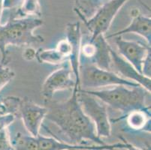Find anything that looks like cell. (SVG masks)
Wrapping results in <instances>:
<instances>
[{
  "label": "cell",
  "instance_id": "52a82bcc",
  "mask_svg": "<svg viewBox=\"0 0 151 150\" xmlns=\"http://www.w3.org/2000/svg\"><path fill=\"white\" fill-rule=\"evenodd\" d=\"M62 65L61 68L49 74L44 81L42 86V95L45 101L53 99L54 94L58 91L73 90L77 87L75 80L72 78L74 74L68 61Z\"/></svg>",
  "mask_w": 151,
  "mask_h": 150
},
{
  "label": "cell",
  "instance_id": "7402d4cb",
  "mask_svg": "<svg viewBox=\"0 0 151 150\" xmlns=\"http://www.w3.org/2000/svg\"><path fill=\"white\" fill-rule=\"evenodd\" d=\"M15 119H16V116L13 114H8L0 116V131L8 128L14 122Z\"/></svg>",
  "mask_w": 151,
  "mask_h": 150
},
{
  "label": "cell",
  "instance_id": "603a6c76",
  "mask_svg": "<svg viewBox=\"0 0 151 150\" xmlns=\"http://www.w3.org/2000/svg\"><path fill=\"white\" fill-rule=\"evenodd\" d=\"M150 68H151V52H150L147 56L145 58V61L143 62L142 68H141V74L147 78H150Z\"/></svg>",
  "mask_w": 151,
  "mask_h": 150
},
{
  "label": "cell",
  "instance_id": "2e32d148",
  "mask_svg": "<svg viewBox=\"0 0 151 150\" xmlns=\"http://www.w3.org/2000/svg\"><path fill=\"white\" fill-rule=\"evenodd\" d=\"M16 9V11L11 15L14 18H39L42 15V7L39 0H23Z\"/></svg>",
  "mask_w": 151,
  "mask_h": 150
},
{
  "label": "cell",
  "instance_id": "9a60e30c",
  "mask_svg": "<svg viewBox=\"0 0 151 150\" xmlns=\"http://www.w3.org/2000/svg\"><path fill=\"white\" fill-rule=\"evenodd\" d=\"M35 59L39 63L62 65L68 61V58L63 55L57 47L54 49H43L39 48L36 50Z\"/></svg>",
  "mask_w": 151,
  "mask_h": 150
},
{
  "label": "cell",
  "instance_id": "5bb4252c",
  "mask_svg": "<svg viewBox=\"0 0 151 150\" xmlns=\"http://www.w3.org/2000/svg\"><path fill=\"white\" fill-rule=\"evenodd\" d=\"M129 127L134 131H150V111L137 110L125 116Z\"/></svg>",
  "mask_w": 151,
  "mask_h": 150
},
{
  "label": "cell",
  "instance_id": "ffe728a7",
  "mask_svg": "<svg viewBox=\"0 0 151 150\" xmlns=\"http://www.w3.org/2000/svg\"><path fill=\"white\" fill-rule=\"evenodd\" d=\"M15 72L7 63H0V91L14 78Z\"/></svg>",
  "mask_w": 151,
  "mask_h": 150
},
{
  "label": "cell",
  "instance_id": "30bf717a",
  "mask_svg": "<svg viewBox=\"0 0 151 150\" xmlns=\"http://www.w3.org/2000/svg\"><path fill=\"white\" fill-rule=\"evenodd\" d=\"M66 40L71 47L68 62L74 74L76 86L80 88V55L82 43V33L80 22L68 23L65 27Z\"/></svg>",
  "mask_w": 151,
  "mask_h": 150
},
{
  "label": "cell",
  "instance_id": "3957f363",
  "mask_svg": "<svg viewBox=\"0 0 151 150\" xmlns=\"http://www.w3.org/2000/svg\"><path fill=\"white\" fill-rule=\"evenodd\" d=\"M83 92L96 97L106 105L115 111L123 113V119L128 113L137 110L150 111L147 105V98L150 97V93L142 86L131 87L126 86H114V87L105 90H85Z\"/></svg>",
  "mask_w": 151,
  "mask_h": 150
},
{
  "label": "cell",
  "instance_id": "d4e9b609",
  "mask_svg": "<svg viewBox=\"0 0 151 150\" xmlns=\"http://www.w3.org/2000/svg\"><path fill=\"white\" fill-rule=\"evenodd\" d=\"M23 0H4V9H15L17 8Z\"/></svg>",
  "mask_w": 151,
  "mask_h": 150
},
{
  "label": "cell",
  "instance_id": "4fadbf2b",
  "mask_svg": "<svg viewBox=\"0 0 151 150\" xmlns=\"http://www.w3.org/2000/svg\"><path fill=\"white\" fill-rule=\"evenodd\" d=\"M93 42V41H92ZM96 45V52L90 62L99 68L111 71L112 60L111 56V45L108 43L105 35H100L93 41Z\"/></svg>",
  "mask_w": 151,
  "mask_h": 150
},
{
  "label": "cell",
  "instance_id": "5b68a950",
  "mask_svg": "<svg viewBox=\"0 0 151 150\" xmlns=\"http://www.w3.org/2000/svg\"><path fill=\"white\" fill-rule=\"evenodd\" d=\"M128 1L108 0V2L103 3L90 18H85L79 12L75 11L90 33L89 41L92 42L100 35H105L116 15Z\"/></svg>",
  "mask_w": 151,
  "mask_h": 150
},
{
  "label": "cell",
  "instance_id": "ac0fdd59",
  "mask_svg": "<svg viewBox=\"0 0 151 150\" xmlns=\"http://www.w3.org/2000/svg\"><path fill=\"white\" fill-rule=\"evenodd\" d=\"M11 141L15 150H38L37 138L30 134L18 132L14 137H11Z\"/></svg>",
  "mask_w": 151,
  "mask_h": 150
},
{
  "label": "cell",
  "instance_id": "9c48e42d",
  "mask_svg": "<svg viewBox=\"0 0 151 150\" xmlns=\"http://www.w3.org/2000/svg\"><path fill=\"white\" fill-rule=\"evenodd\" d=\"M115 43L117 47L118 53L141 74L143 62L148 53L151 52L150 46L126 40L121 35L116 36Z\"/></svg>",
  "mask_w": 151,
  "mask_h": 150
},
{
  "label": "cell",
  "instance_id": "44dd1931",
  "mask_svg": "<svg viewBox=\"0 0 151 150\" xmlns=\"http://www.w3.org/2000/svg\"><path fill=\"white\" fill-rule=\"evenodd\" d=\"M0 150H15L12 144L8 128L0 131Z\"/></svg>",
  "mask_w": 151,
  "mask_h": 150
},
{
  "label": "cell",
  "instance_id": "cb8c5ba5",
  "mask_svg": "<svg viewBox=\"0 0 151 150\" xmlns=\"http://www.w3.org/2000/svg\"><path fill=\"white\" fill-rule=\"evenodd\" d=\"M35 53H36V50L31 47H28L26 48L23 52V58L27 61H32L35 59Z\"/></svg>",
  "mask_w": 151,
  "mask_h": 150
},
{
  "label": "cell",
  "instance_id": "8992f818",
  "mask_svg": "<svg viewBox=\"0 0 151 150\" xmlns=\"http://www.w3.org/2000/svg\"><path fill=\"white\" fill-rule=\"evenodd\" d=\"M78 98L84 113L94 124L97 137L100 139L109 137L111 135V122L106 104L81 89L78 90Z\"/></svg>",
  "mask_w": 151,
  "mask_h": 150
},
{
  "label": "cell",
  "instance_id": "484cf974",
  "mask_svg": "<svg viewBox=\"0 0 151 150\" xmlns=\"http://www.w3.org/2000/svg\"><path fill=\"white\" fill-rule=\"evenodd\" d=\"M122 140H123V142L125 144V147H124V149L126 150H143L141 149L138 148V147L132 145V144H129V142H127L125 139L122 138Z\"/></svg>",
  "mask_w": 151,
  "mask_h": 150
},
{
  "label": "cell",
  "instance_id": "7c38bea8",
  "mask_svg": "<svg viewBox=\"0 0 151 150\" xmlns=\"http://www.w3.org/2000/svg\"><path fill=\"white\" fill-rule=\"evenodd\" d=\"M130 15L132 17V21L129 26L123 29L111 34L107 36L106 38L120 36L127 33H134L141 35L145 39L147 45L150 46L151 41V18L150 17L145 16L140 12L137 8H133L131 11Z\"/></svg>",
  "mask_w": 151,
  "mask_h": 150
},
{
  "label": "cell",
  "instance_id": "6da1fadb",
  "mask_svg": "<svg viewBox=\"0 0 151 150\" xmlns=\"http://www.w3.org/2000/svg\"><path fill=\"white\" fill-rule=\"evenodd\" d=\"M81 89L75 87L71 97L65 101H45L47 108L45 119L58 127L62 134L73 145H86L88 141L96 145H105L102 139L97 137L96 128L91 119L84 113L78 93Z\"/></svg>",
  "mask_w": 151,
  "mask_h": 150
},
{
  "label": "cell",
  "instance_id": "d6986e66",
  "mask_svg": "<svg viewBox=\"0 0 151 150\" xmlns=\"http://www.w3.org/2000/svg\"><path fill=\"white\" fill-rule=\"evenodd\" d=\"M21 98L8 96L0 99V116L8 114L18 116V110Z\"/></svg>",
  "mask_w": 151,
  "mask_h": 150
},
{
  "label": "cell",
  "instance_id": "e0dca14e",
  "mask_svg": "<svg viewBox=\"0 0 151 150\" xmlns=\"http://www.w3.org/2000/svg\"><path fill=\"white\" fill-rule=\"evenodd\" d=\"M36 138L38 150H70L79 146L70 144L65 141H60L54 137H47L40 134Z\"/></svg>",
  "mask_w": 151,
  "mask_h": 150
},
{
  "label": "cell",
  "instance_id": "4316f807",
  "mask_svg": "<svg viewBox=\"0 0 151 150\" xmlns=\"http://www.w3.org/2000/svg\"><path fill=\"white\" fill-rule=\"evenodd\" d=\"M3 2L4 0H0V22H1V19H2V11H3ZM1 25V24H0Z\"/></svg>",
  "mask_w": 151,
  "mask_h": 150
},
{
  "label": "cell",
  "instance_id": "8fae6325",
  "mask_svg": "<svg viewBox=\"0 0 151 150\" xmlns=\"http://www.w3.org/2000/svg\"><path fill=\"white\" fill-rule=\"evenodd\" d=\"M110 52H111V60H112V65H114V67L117 70L120 75H121L120 77L124 79L137 83L138 84L150 93V78H147L143 74H140L129 62L124 60L119 53L114 51L112 47H111Z\"/></svg>",
  "mask_w": 151,
  "mask_h": 150
},
{
  "label": "cell",
  "instance_id": "277c9868",
  "mask_svg": "<svg viewBox=\"0 0 151 150\" xmlns=\"http://www.w3.org/2000/svg\"><path fill=\"white\" fill-rule=\"evenodd\" d=\"M141 86L137 83L120 77L112 71L99 68L90 62L80 60V86L81 89L95 90L110 86Z\"/></svg>",
  "mask_w": 151,
  "mask_h": 150
},
{
  "label": "cell",
  "instance_id": "7a4b0ae2",
  "mask_svg": "<svg viewBox=\"0 0 151 150\" xmlns=\"http://www.w3.org/2000/svg\"><path fill=\"white\" fill-rule=\"evenodd\" d=\"M43 24V20L38 17L10 19L5 24L0 25V52L2 63H8L7 47L10 45L25 47L45 41L43 37L35 35L34 31Z\"/></svg>",
  "mask_w": 151,
  "mask_h": 150
},
{
  "label": "cell",
  "instance_id": "ba28073f",
  "mask_svg": "<svg viewBox=\"0 0 151 150\" xmlns=\"http://www.w3.org/2000/svg\"><path fill=\"white\" fill-rule=\"evenodd\" d=\"M47 112L45 106L36 104L28 97L21 98L18 116L30 135L36 137L40 134L41 127L46 117Z\"/></svg>",
  "mask_w": 151,
  "mask_h": 150
}]
</instances>
